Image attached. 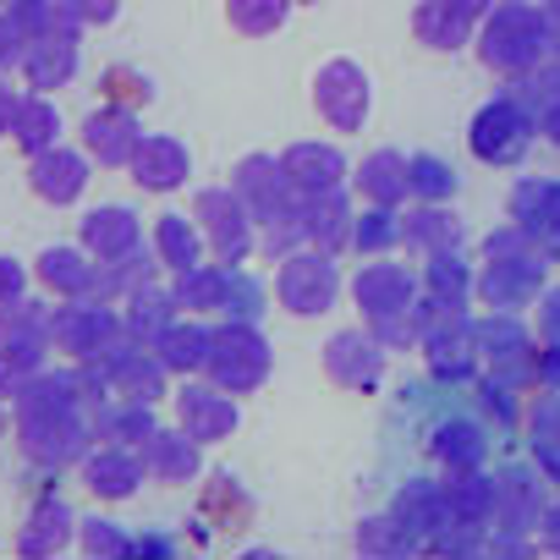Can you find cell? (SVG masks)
Masks as SVG:
<instances>
[{"instance_id":"cell-1","label":"cell","mask_w":560,"mask_h":560,"mask_svg":"<svg viewBox=\"0 0 560 560\" xmlns=\"http://www.w3.org/2000/svg\"><path fill=\"white\" fill-rule=\"evenodd\" d=\"M269 369H275V358H269V341H264V330L253 319H225L214 330L209 369H203L214 385H225L231 396H242V390H258L269 380Z\"/></svg>"},{"instance_id":"cell-2","label":"cell","mask_w":560,"mask_h":560,"mask_svg":"<svg viewBox=\"0 0 560 560\" xmlns=\"http://www.w3.org/2000/svg\"><path fill=\"white\" fill-rule=\"evenodd\" d=\"M275 298L287 303L292 314H303V319H319V314H330L336 308V298H341V275H336V258L325 253V247H298L292 258H280V275H275Z\"/></svg>"},{"instance_id":"cell-3","label":"cell","mask_w":560,"mask_h":560,"mask_svg":"<svg viewBox=\"0 0 560 560\" xmlns=\"http://www.w3.org/2000/svg\"><path fill=\"white\" fill-rule=\"evenodd\" d=\"M192 214H198L209 247H214L225 264H236V258L253 253V220H258V214L247 209V198H242L236 187H203L198 203H192Z\"/></svg>"},{"instance_id":"cell-4","label":"cell","mask_w":560,"mask_h":560,"mask_svg":"<svg viewBox=\"0 0 560 560\" xmlns=\"http://www.w3.org/2000/svg\"><path fill=\"white\" fill-rule=\"evenodd\" d=\"M369 100H374L369 72H363L352 56H336V61L314 78V105H319V116H325L336 132H358V127L369 121Z\"/></svg>"},{"instance_id":"cell-5","label":"cell","mask_w":560,"mask_h":560,"mask_svg":"<svg viewBox=\"0 0 560 560\" xmlns=\"http://www.w3.org/2000/svg\"><path fill=\"white\" fill-rule=\"evenodd\" d=\"M127 325L116 319V308H105V298H67V308L50 325V347H61L67 358L89 363L94 352H105Z\"/></svg>"},{"instance_id":"cell-6","label":"cell","mask_w":560,"mask_h":560,"mask_svg":"<svg viewBox=\"0 0 560 560\" xmlns=\"http://www.w3.org/2000/svg\"><path fill=\"white\" fill-rule=\"evenodd\" d=\"M231 187L247 198V209H253L258 220L298 214V209H303V187L292 182L287 160H275V154H247V160L236 165V182H231Z\"/></svg>"},{"instance_id":"cell-7","label":"cell","mask_w":560,"mask_h":560,"mask_svg":"<svg viewBox=\"0 0 560 560\" xmlns=\"http://www.w3.org/2000/svg\"><path fill=\"white\" fill-rule=\"evenodd\" d=\"M352 298H358V308H363V319L369 325H380V319H396V314H407V308H418V275L407 269V264H369L358 280H352Z\"/></svg>"},{"instance_id":"cell-8","label":"cell","mask_w":560,"mask_h":560,"mask_svg":"<svg viewBox=\"0 0 560 560\" xmlns=\"http://www.w3.org/2000/svg\"><path fill=\"white\" fill-rule=\"evenodd\" d=\"M527 138H533V121L516 110V100H489V105L472 116V154L489 160V165L522 160Z\"/></svg>"},{"instance_id":"cell-9","label":"cell","mask_w":560,"mask_h":560,"mask_svg":"<svg viewBox=\"0 0 560 560\" xmlns=\"http://www.w3.org/2000/svg\"><path fill=\"white\" fill-rule=\"evenodd\" d=\"M325 369H330V380L347 385V390H374L380 374H385V341L374 336V325H369V330H341V336H330V347H325Z\"/></svg>"},{"instance_id":"cell-10","label":"cell","mask_w":560,"mask_h":560,"mask_svg":"<svg viewBox=\"0 0 560 560\" xmlns=\"http://www.w3.org/2000/svg\"><path fill=\"white\" fill-rule=\"evenodd\" d=\"M538 39H544V23L527 7H500L483 28V61L500 67V72H516V67L533 61Z\"/></svg>"},{"instance_id":"cell-11","label":"cell","mask_w":560,"mask_h":560,"mask_svg":"<svg viewBox=\"0 0 560 560\" xmlns=\"http://www.w3.org/2000/svg\"><path fill=\"white\" fill-rule=\"evenodd\" d=\"M138 143H143V132H138V116H132V105H100V110L83 121V149H89V154H94L105 171H116V165H132Z\"/></svg>"},{"instance_id":"cell-12","label":"cell","mask_w":560,"mask_h":560,"mask_svg":"<svg viewBox=\"0 0 560 560\" xmlns=\"http://www.w3.org/2000/svg\"><path fill=\"white\" fill-rule=\"evenodd\" d=\"M176 407H182V429L192 434V440H203V445H220L231 429H236V401H231V390L225 385H187L182 396H176Z\"/></svg>"},{"instance_id":"cell-13","label":"cell","mask_w":560,"mask_h":560,"mask_svg":"<svg viewBox=\"0 0 560 560\" xmlns=\"http://www.w3.org/2000/svg\"><path fill=\"white\" fill-rule=\"evenodd\" d=\"M143 451L132 456V445H121V440H105V445H94L89 456H83V478H89V489L100 494V500H127L138 483H143Z\"/></svg>"},{"instance_id":"cell-14","label":"cell","mask_w":560,"mask_h":560,"mask_svg":"<svg viewBox=\"0 0 560 560\" xmlns=\"http://www.w3.org/2000/svg\"><path fill=\"white\" fill-rule=\"evenodd\" d=\"M100 275H105V264L89 247H50V253H39V280L56 298H100Z\"/></svg>"},{"instance_id":"cell-15","label":"cell","mask_w":560,"mask_h":560,"mask_svg":"<svg viewBox=\"0 0 560 560\" xmlns=\"http://www.w3.org/2000/svg\"><path fill=\"white\" fill-rule=\"evenodd\" d=\"M89 165H94V154H78V149H45V154H34V165H28V176H34V192L45 198V203H72L83 187H89Z\"/></svg>"},{"instance_id":"cell-16","label":"cell","mask_w":560,"mask_h":560,"mask_svg":"<svg viewBox=\"0 0 560 560\" xmlns=\"http://www.w3.org/2000/svg\"><path fill=\"white\" fill-rule=\"evenodd\" d=\"M187 171H192V154H187L182 138H143L138 154H132V176L149 192H176L187 182Z\"/></svg>"},{"instance_id":"cell-17","label":"cell","mask_w":560,"mask_h":560,"mask_svg":"<svg viewBox=\"0 0 560 560\" xmlns=\"http://www.w3.org/2000/svg\"><path fill=\"white\" fill-rule=\"evenodd\" d=\"M303 225H308V242L314 247H325V253H336V247H347L352 242V225H358V214H352V203L336 192V187H319V192H303Z\"/></svg>"},{"instance_id":"cell-18","label":"cell","mask_w":560,"mask_h":560,"mask_svg":"<svg viewBox=\"0 0 560 560\" xmlns=\"http://www.w3.org/2000/svg\"><path fill=\"white\" fill-rule=\"evenodd\" d=\"M78 236H83V247L100 253V258H121V253L143 247V225H138V214L121 209V203H100V209H89Z\"/></svg>"},{"instance_id":"cell-19","label":"cell","mask_w":560,"mask_h":560,"mask_svg":"<svg viewBox=\"0 0 560 560\" xmlns=\"http://www.w3.org/2000/svg\"><path fill=\"white\" fill-rule=\"evenodd\" d=\"M198 445H203V440H192V434L176 423V429H154L138 451H143L149 478H160V483H187V478L198 472Z\"/></svg>"},{"instance_id":"cell-20","label":"cell","mask_w":560,"mask_h":560,"mask_svg":"<svg viewBox=\"0 0 560 560\" xmlns=\"http://www.w3.org/2000/svg\"><path fill=\"white\" fill-rule=\"evenodd\" d=\"M23 78L45 94L78 78V34H39L23 56Z\"/></svg>"},{"instance_id":"cell-21","label":"cell","mask_w":560,"mask_h":560,"mask_svg":"<svg viewBox=\"0 0 560 560\" xmlns=\"http://www.w3.org/2000/svg\"><path fill=\"white\" fill-rule=\"evenodd\" d=\"M412 34L429 50H456L472 39V7H462V0H423L412 18Z\"/></svg>"},{"instance_id":"cell-22","label":"cell","mask_w":560,"mask_h":560,"mask_svg":"<svg viewBox=\"0 0 560 560\" xmlns=\"http://www.w3.org/2000/svg\"><path fill=\"white\" fill-rule=\"evenodd\" d=\"M56 138H61V110L34 89V94H23L18 105H12V143L23 149V154H45V149H56Z\"/></svg>"},{"instance_id":"cell-23","label":"cell","mask_w":560,"mask_h":560,"mask_svg":"<svg viewBox=\"0 0 560 560\" xmlns=\"http://www.w3.org/2000/svg\"><path fill=\"white\" fill-rule=\"evenodd\" d=\"M209 347H214V330L209 325H187V319H171L154 341L160 363L165 369H182V374H203L209 369Z\"/></svg>"},{"instance_id":"cell-24","label":"cell","mask_w":560,"mask_h":560,"mask_svg":"<svg viewBox=\"0 0 560 560\" xmlns=\"http://www.w3.org/2000/svg\"><path fill=\"white\" fill-rule=\"evenodd\" d=\"M176 287H154V280H149V287H138L132 298H127V314H121V325H127V336H138V341H160V330L176 319Z\"/></svg>"},{"instance_id":"cell-25","label":"cell","mask_w":560,"mask_h":560,"mask_svg":"<svg viewBox=\"0 0 560 560\" xmlns=\"http://www.w3.org/2000/svg\"><path fill=\"white\" fill-rule=\"evenodd\" d=\"M203 225L198 220H187V214H165L160 225H154V253H160V264L171 269V275H182V269H192V264H203Z\"/></svg>"},{"instance_id":"cell-26","label":"cell","mask_w":560,"mask_h":560,"mask_svg":"<svg viewBox=\"0 0 560 560\" xmlns=\"http://www.w3.org/2000/svg\"><path fill=\"white\" fill-rule=\"evenodd\" d=\"M280 160H287V171H292V182H298L303 192L336 187V182L347 176V160H341V149H330V143H292Z\"/></svg>"},{"instance_id":"cell-27","label":"cell","mask_w":560,"mask_h":560,"mask_svg":"<svg viewBox=\"0 0 560 560\" xmlns=\"http://www.w3.org/2000/svg\"><path fill=\"white\" fill-rule=\"evenodd\" d=\"M358 192H369V203H401L407 192V154L401 149H380L358 165Z\"/></svg>"},{"instance_id":"cell-28","label":"cell","mask_w":560,"mask_h":560,"mask_svg":"<svg viewBox=\"0 0 560 560\" xmlns=\"http://www.w3.org/2000/svg\"><path fill=\"white\" fill-rule=\"evenodd\" d=\"M67 544H72V511L61 500H39L34 516H28V527L18 533V549L23 555H56Z\"/></svg>"},{"instance_id":"cell-29","label":"cell","mask_w":560,"mask_h":560,"mask_svg":"<svg viewBox=\"0 0 560 560\" xmlns=\"http://www.w3.org/2000/svg\"><path fill=\"white\" fill-rule=\"evenodd\" d=\"M456 236H462V225H456L440 203H418V209L401 214V242H407V247L445 253V247H456Z\"/></svg>"},{"instance_id":"cell-30","label":"cell","mask_w":560,"mask_h":560,"mask_svg":"<svg viewBox=\"0 0 560 560\" xmlns=\"http://www.w3.org/2000/svg\"><path fill=\"white\" fill-rule=\"evenodd\" d=\"M143 407L149 401H132V396H121L110 407H94V434L100 440H121V445H143L154 434V418Z\"/></svg>"},{"instance_id":"cell-31","label":"cell","mask_w":560,"mask_h":560,"mask_svg":"<svg viewBox=\"0 0 560 560\" xmlns=\"http://www.w3.org/2000/svg\"><path fill=\"white\" fill-rule=\"evenodd\" d=\"M292 7H298V0H225V18H231L236 34L264 39V34H275V28H287Z\"/></svg>"},{"instance_id":"cell-32","label":"cell","mask_w":560,"mask_h":560,"mask_svg":"<svg viewBox=\"0 0 560 560\" xmlns=\"http://www.w3.org/2000/svg\"><path fill=\"white\" fill-rule=\"evenodd\" d=\"M264 314V287L242 269H220V303H214V319H258Z\"/></svg>"},{"instance_id":"cell-33","label":"cell","mask_w":560,"mask_h":560,"mask_svg":"<svg viewBox=\"0 0 560 560\" xmlns=\"http://www.w3.org/2000/svg\"><path fill=\"white\" fill-rule=\"evenodd\" d=\"M407 192L418 203H445L456 192V171L440 154H407Z\"/></svg>"},{"instance_id":"cell-34","label":"cell","mask_w":560,"mask_h":560,"mask_svg":"<svg viewBox=\"0 0 560 560\" xmlns=\"http://www.w3.org/2000/svg\"><path fill=\"white\" fill-rule=\"evenodd\" d=\"M401 242V214H396V203H369L363 214H358V225H352V247L358 253H390Z\"/></svg>"},{"instance_id":"cell-35","label":"cell","mask_w":560,"mask_h":560,"mask_svg":"<svg viewBox=\"0 0 560 560\" xmlns=\"http://www.w3.org/2000/svg\"><path fill=\"white\" fill-rule=\"evenodd\" d=\"M50 325H56V314H45L23 298L0 303V341H45L50 347Z\"/></svg>"},{"instance_id":"cell-36","label":"cell","mask_w":560,"mask_h":560,"mask_svg":"<svg viewBox=\"0 0 560 560\" xmlns=\"http://www.w3.org/2000/svg\"><path fill=\"white\" fill-rule=\"evenodd\" d=\"M138 538L127 533V527H116V522H83V549L89 555H127Z\"/></svg>"},{"instance_id":"cell-37","label":"cell","mask_w":560,"mask_h":560,"mask_svg":"<svg viewBox=\"0 0 560 560\" xmlns=\"http://www.w3.org/2000/svg\"><path fill=\"white\" fill-rule=\"evenodd\" d=\"M67 7H72V18L83 23V28H105V23H116V0H67Z\"/></svg>"},{"instance_id":"cell-38","label":"cell","mask_w":560,"mask_h":560,"mask_svg":"<svg viewBox=\"0 0 560 560\" xmlns=\"http://www.w3.org/2000/svg\"><path fill=\"white\" fill-rule=\"evenodd\" d=\"M23 287H28V269H23L18 258H7V253H0V303L23 298Z\"/></svg>"},{"instance_id":"cell-39","label":"cell","mask_w":560,"mask_h":560,"mask_svg":"<svg viewBox=\"0 0 560 560\" xmlns=\"http://www.w3.org/2000/svg\"><path fill=\"white\" fill-rule=\"evenodd\" d=\"M12 105H18V100H12L7 89H0V138H7V132H12Z\"/></svg>"}]
</instances>
